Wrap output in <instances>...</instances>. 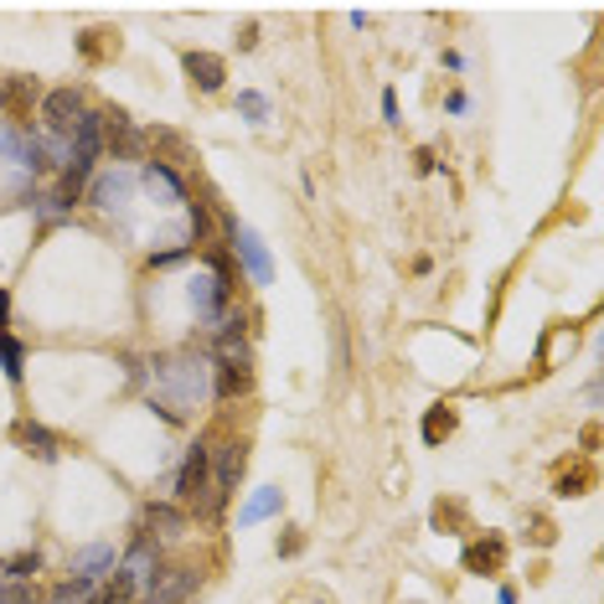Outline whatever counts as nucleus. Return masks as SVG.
I'll list each match as a JSON object with an SVG mask.
<instances>
[{
	"instance_id": "1",
	"label": "nucleus",
	"mask_w": 604,
	"mask_h": 604,
	"mask_svg": "<svg viewBox=\"0 0 604 604\" xmlns=\"http://www.w3.org/2000/svg\"><path fill=\"white\" fill-rule=\"evenodd\" d=\"M140 377H150V398H145V403H150L171 430H181V424L192 419V409L202 398H213V362H207V351H196V347L156 351V357L140 367Z\"/></svg>"
},
{
	"instance_id": "2",
	"label": "nucleus",
	"mask_w": 604,
	"mask_h": 604,
	"mask_svg": "<svg viewBox=\"0 0 604 604\" xmlns=\"http://www.w3.org/2000/svg\"><path fill=\"white\" fill-rule=\"evenodd\" d=\"M243 470H249V445L243 439H228V445L213 449V475H207V496L196 502V517L202 522H217L222 507L233 502L238 481H243Z\"/></svg>"
},
{
	"instance_id": "3",
	"label": "nucleus",
	"mask_w": 604,
	"mask_h": 604,
	"mask_svg": "<svg viewBox=\"0 0 604 604\" xmlns=\"http://www.w3.org/2000/svg\"><path fill=\"white\" fill-rule=\"evenodd\" d=\"M135 171L130 166H109V171H94V181H88V192H83V202L94 207V213L114 217L119 228L130 233V213H135Z\"/></svg>"
},
{
	"instance_id": "4",
	"label": "nucleus",
	"mask_w": 604,
	"mask_h": 604,
	"mask_svg": "<svg viewBox=\"0 0 604 604\" xmlns=\"http://www.w3.org/2000/svg\"><path fill=\"white\" fill-rule=\"evenodd\" d=\"M222 238H228L222 249H228V254H233L238 264H243V274L254 279L258 290H264V285H274V258H269V243H264V238H258L254 228H249V222H238V217H228V213H222Z\"/></svg>"
},
{
	"instance_id": "5",
	"label": "nucleus",
	"mask_w": 604,
	"mask_h": 604,
	"mask_svg": "<svg viewBox=\"0 0 604 604\" xmlns=\"http://www.w3.org/2000/svg\"><path fill=\"white\" fill-rule=\"evenodd\" d=\"M88 114V94H83V88H73V83H68V88H47V94H41V135H52V140H73V130H78V119Z\"/></svg>"
},
{
	"instance_id": "6",
	"label": "nucleus",
	"mask_w": 604,
	"mask_h": 604,
	"mask_svg": "<svg viewBox=\"0 0 604 604\" xmlns=\"http://www.w3.org/2000/svg\"><path fill=\"white\" fill-rule=\"evenodd\" d=\"M207 475H213V445L207 439H196V445H186V455H181V466H176V481H171V502L181 511H192L202 496H207Z\"/></svg>"
},
{
	"instance_id": "7",
	"label": "nucleus",
	"mask_w": 604,
	"mask_h": 604,
	"mask_svg": "<svg viewBox=\"0 0 604 604\" xmlns=\"http://www.w3.org/2000/svg\"><path fill=\"white\" fill-rule=\"evenodd\" d=\"M196 589H202V573L186 564H160L150 579H145V589H140V600L145 604H186L196 600Z\"/></svg>"
},
{
	"instance_id": "8",
	"label": "nucleus",
	"mask_w": 604,
	"mask_h": 604,
	"mask_svg": "<svg viewBox=\"0 0 604 604\" xmlns=\"http://www.w3.org/2000/svg\"><path fill=\"white\" fill-rule=\"evenodd\" d=\"M186 300H192L196 321L213 331L217 321L233 311V285H222L217 274H192V279H186Z\"/></svg>"
},
{
	"instance_id": "9",
	"label": "nucleus",
	"mask_w": 604,
	"mask_h": 604,
	"mask_svg": "<svg viewBox=\"0 0 604 604\" xmlns=\"http://www.w3.org/2000/svg\"><path fill=\"white\" fill-rule=\"evenodd\" d=\"M104 150H109L119 166H124V160H150L145 156V150H150V135H145L124 109H109V114H104Z\"/></svg>"
},
{
	"instance_id": "10",
	"label": "nucleus",
	"mask_w": 604,
	"mask_h": 604,
	"mask_svg": "<svg viewBox=\"0 0 604 604\" xmlns=\"http://www.w3.org/2000/svg\"><path fill=\"white\" fill-rule=\"evenodd\" d=\"M135 181L150 196H160V207H186V196H192V192H186V176L176 171L171 160H156V156L140 160V166H135Z\"/></svg>"
},
{
	"instance_id": "11",
	"label": "nucleus",
	"mask_w": 604,
	"mask_h": 604,
	"mask_svg": "<svg viewBox=\"0 0 604 604\" xmlns=\"http://www.w3.org/2000/svg\"><path fill=\"white\" fill-rule=\"evenodd\" d=\"M186 532H192V511H181L176 502H150V507H145V537L176 543V537H186Z\"/></svg>"
},
{
	"instance_id": "12",
	"label": "nucleus",
	"mask_w": 604,
	"mask_h": 604,
	"mask_svg": "<svg viewBox=\"0 0 604 604\" xmlns=\"http://www.w3.org/2000/svg\"><path fill=\"white\" fill-rule=\"evenodd\" d=\"M114 568H119L114 543H88V547H78V553H73V564H68V579H88V584H104Z\"/></svg>"
},
{
	"instance_id": "13",
	"label": "nucleus",
	"mask_w": 604,
	"mask_h": 604,
	"mask_svg": "<svg viewBox=\"0 0 604 604\" xmlns=\"http://www.w3.org/2000/svg\"><path fill=\"white\" fill-rule=\"evenodd\" d=\"M181 68H186V78H192V88H202V94H217L222 83H228V62L217 58V52H181Z\"/></svg>"
},
{
	"instance_id": "14",
	"label": "nucleus",
	"mask_w": 604,
	"mask_h": 604,
	"mask_svg": "<svg viewBox=\"0 0 604 604\" xmlns=\"http://www.w3.org/2000/svg\"><path fill=\"white\" fill-rule=\"evenodd\" d=\"M156 568H160V543H156V537H145V532H140L124 553H119V573H130L140 589H145V579H150Z\"/></svg>"
},
{
	"instance_id": "15",
	"label": "nucleus",
	"mask_w": 604,
	"mask_h": 604,
	"mask_svg": "<svg viewBox=\"0 0 604 604\" xmlns=\"http://www.w3.org/2000/svg\"><path fill=\"white\" fill-rule=\"evenodd\" d=\"M279 511H285V491L258 486V491H249V502L238 507V527H258V522H269V517H279Z\"/></svg>"
},
{
	"instance_id": "16",
	"label": "nucleus",
	"mask_w": 604,
	"mask_h": 604,
	"mask_svg": "<svg viewBox=\"0 0 604 604\" xmlns=\"http://www.w3.org/2000/svg\"><path fill=\"white\" fill-rule=\"evenodd\" d=\"M502 564H507V537H502V532L475 537V543L466 547V568H470V573H481V579H486V573H496Z\"/></svg>"
},
{
	"instance_id": "17",
	"label": "nucleus",
	"mask_w": 604,
	"mask_h": 604,
	"mask_svg": "<svg viewBox=\"0 0 604 604\" xmlns=\"http://www.w3.org/2000/svg\"><path fill=\"white\" fill-rule=\"evenodd\" d=\"M16 439H21L26 455H37V460H58V434L47 430V424H37V419H26V424L16 430Z\"/></svg>"
},
{
	"instance_id": "18",
	"label": "nucleus",
	"mask_w": 604,
	"mask_h": 604,
	"mask_svg": "<svg viewBox=\"0 0 604 604\" xmlns=\"http://www.w3.org/2000/svg\"><path fill=\"white\" fill-rule=\"evenodd\" d=\"M213 207H207V202H202V196H186V228H181V233H186V243H213Z\"/></svg>"
},
{
	"instance_id": "19",
	"label": "nucleus",
	"mask_w": 604,
	"mask_h": 604,
	"mask_svg": "<svg viewBox=\"0 0 604 604\" xmlns=\"http://www.w3.org/2000/svg\"><path fill=\"white\" fill-rule=\"evenodd\" d=\"M26 207L37 213L41 228H58V222H68V217H73V202H68V196H58V192H32V202H26Z\"/></svg>"
},
{
	"instance_id": "20",
	"label": "nucleus",
	"mask_w": 604,
	"mask_h": 604,
	"mask_svg": "<svg viewBox=\"0 0 604 604\" xmlns=\"http://www.w3.org/2000/svg\"><path fill=\"white\" fill-rule=\"evenodd\" d=\"M135 600H140V584L130 579V573H119V568H114V573L94 589V600H88V604H135Z\"/></svg>"
},
{
	"instance_id": "21",
	"label": "nucleus",
	"mask_w": 604,
	"mask_h": 604,
	"mask_svg": "<svg viewBox=\"0 0 604 604\" xmlns=\"http://www.w3.org/2000/svg\"><path fill=\"white\" fill-rule=\"evenodd\" d=\"M419 434H424V445H445L449 434H455V409H449V403H434V409L424 413Z\"/></svg>"
},
{
	"instance_id": "22",
	"label": "nucleus",
	"mask_w": 604,
	"mask_h": 604,
	"mask_svg": "<svg viewBox=\"0 0 604 604\" xmlns=\"http://www.w3.org/2000/svg\"><path fill=\"white\" fill-rule=\"evenodd\" d=\"M238 119H243L249 130H264V124H269V94L243 88V94H238Z\"/></svg>"
},
{
	"instance_id": "23",
	"label": "nucleus",
	"mask_w": 604,
	"mask_h": 604,
	"mask_svg": "<svg viewBox=\"0 0 604 604\" xmlns=\"http://www.w3.org/2000/svg\"><path fill=\"white\" fill-rule=\"evenodd\" d=\"M94 589L88 579H62V584H52L47 594H41V604H88L94 600Z\"/></svg>"
},
{
	"instance_id": "24",
	"label": "nucleus",
	"mask_w": 604,
	"mask_h": 604,
	"mask_svg": "<svg viewBox=\"0 0 604 604\" xmlns=\"http://www.w3.org/2000/svg\"><path fill=\"white\" fill-rule=\"evenodd\" d=\"M0 372H5V383H21V372H26V347L11 331H0Z\"/></svg>"
},
{
	"instance_id": "25",
	"label": "nucleus",
	"mask_w": 604,
	"mask_h": 604,
	"mask_svg": "<svg viewBox=\"0 0 604 604\" xmlns=\"http://www.w3.org/2000/svg\"><path fill=\"white\" fill-rule=\"evenodd\" d=\"M41 568V553H16V558H5L0 573H5V584H32Z\"/></svg>"
},
{
	"instance_id": "26",
	"label": "nucleus",
	"mask_w": 604,
	"mask_h": 604,
	"mask_svg": "<svg viewBox=\"0 0 604 604\" xmlns=\"http://www.w3.org/2000/svg\"><path fill=\"white\" fill-rule=\"evenodd\" d=\"M0 604H41L37 584H5L0 579Z\"/></svg>"
},
{
	"instance_id": "27",
	"label": "nucleus",
	"mask_w": 604,
	"mask_h": 604,
	"mask_svg": "<svg viewBox=\"0 0 604 604\" xmlns=\"http://www.w3.org/2000/svg\"><path fill=\"white\" fill-rule=\"evenodd\" d=\"M196 254V249H192V243H171V249H166V254H156V258H150V269H176V264H186V258H192Z\"/></svg>"
},
{
	"instance_id": "28",
	"label": "nucleus",
	"mask_w": 604,
	"mask_h": 604,
	"mask_svg": "<svg viewBox=\"0 0 604 604\" xmlns=\"http://www.w3.org/2000/svg\"><path fill=\"white\" fill-rule=\"evenodd\" d=\"M383 124H403V119H398V94H392V88H383Z\"/></svg>"
},
{
	"instance_id": "29",
	"label": "nucleus",
	"mask_w": 604,
	"mask_h": 604,
	"mask_svg": "<svg viewBox=\"0 0 604 604\" xmlns=\"http://www.w3.org/2000/svg\"><path fill=\"white\" fill-rule=\"evenodd\" d=\"M413 166H419V176H430L434 166H439V160H434V150H430V145H419V150H413Z\"/></svg>"
},
{
	"instance_id": "30",
	"label": "nucleus",
	"mask_w": 604,
	"mask_h": 604,
	"mask_svg": "<svg viewBox=\"0 0 604 604\" xmlns=\"http://www.w3.org/2000/svg\"><path fill=\"white\" fill-rule=\"evenodd\" d=\"M445 109H449V114H466V109H470V94H466V88H455V94L445 98Z\"/></svg>"
},
{
	"instance_id": "31",
	"label": "nucleus",
	"mask_w": 604,
	"mask_h": 604,
	"mask_svg": "<svg viewBox=\"0 0 604 604\" xmlns=\"http://www.w3.org/2000/svg\"><path fill=\"white\" fill-rule=\"evenodd\" d=\"M300 547H305V537H300V532H294V527H290V537H285V543H279V553H285V558H294V553H300Z\"/></svg>"
},
{
	"instance_id": "32",
	"label": "nucleus",
	"mask_w": 604,
	"mask_h": 604,
	"mask_svg": "<svg viewBox=\"0 0 604 604\" xmlns=\"http://www.w3.org/2000/svg\"><path fill=\"white\" fill-rule=\"evenodd\" d=\"M238 47H243V52H254V47H258V26H243V37H238Z\"/></svg>"
},
{
	"instance_id": "33",
	"label": "nucleus",
	"mask_w": 604,
	"mask_h": 604,
	"mask_svg": "<svg viewBox=\"0 0 604 604\" xmlns=\"http://www.w3.org/2000/svg\"><path fill=\"white\" fill-rule=\"evenodd\" d=\"M0 331H11V294L0 290Z\"/></svg>"
},
{
	"instance_id": "34",
	"label": "nucleus",
	"mask_w": 604,
	"mask_h": 604,
	"mask_svg": "<svg viewBox=\"0 0 604 604\" xmlns=\"http://www.w3.org/2000/svg\"><path fill=\"white\" fill-rule=\"evenodd\" d=\"M496 604H517V589L502 584V589H496Z\"/></svg>"
}]
</instances>
